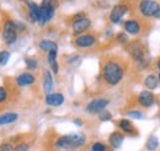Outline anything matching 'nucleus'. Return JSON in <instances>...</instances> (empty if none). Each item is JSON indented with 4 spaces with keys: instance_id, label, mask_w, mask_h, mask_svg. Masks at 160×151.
Instances as JSON below:
<instances>
[{
    "instance_id": "f257e3e1",
    "label": "nucleus",
    "mask_w": 160,
    "mask_h": 151,
    "mask_svg": "<svg viewBox=\"0 0 160 151\" xmlns=\"http://www.w3.org/2000/svg\"><path fill=\"white\" fill-rule=\"evenodd\" d=\"M124 74V70L122 68L118 61L116 60H108L105 65H103V69H102V76L105 79V81L108 84V85H117L122 80Z\"/></svg>"
},
{
    "instance_id": "f03ea898",
    "label": "nucleus",
    "mask_w": 160,
    "mask_h": 151,
    "mask_svg": "<svg viewBox=\"0 0 160 151\" xmlns=\"http://www.w3.org/2000/svg\"><path fill=\"white\" fill-rule=\"evenodd\" d=\"M85 140H86V138L84 134H68V135L60 136L57 140L56 145L60 149L74 150V149L82 146L85 144Z\"/></svg>"
},
{
    "instance_id": "7ed1b4c3",
    "label": "nucleus",
    "mask_w": 160,
    "mask_h": 151,
    "mask_svg": "<svg viewBox=\"0 0 160 151\" xmlns=\"http://www.w3.org/2000/svg\"><path fill=\"white\" fill-rule=\"evenodd\" d=\"M2 38L6 44H12L16 38H18V32H16V25L12 21H6L4 25V31H2Z\"/></svg>"
},
{
    "instance_id": "20e7f679",
    "label": "nucleus",
    "mask_w": 160,
    "mask_h": 151,
    "mask_svg": "<svg viewBox=\"0 0 160 151\" xmlns=\"http://www.w3.org/2000/svg\"><path fill=\"white\" fill-rule=\"evenodd\" d=\"M108 105V100L105 98H98V100H92L85 108V111L90 114L100 113L105 110V107Z\"/></svg>"
},
{
    "instance_id": "39448f33",
    "label": "nucleus",
    "mask_w": 160,
    "mask_h": 151,
    "mask_svg": "<svg viewBox=\"0 0 160 151\" xmlns=\"http://www.w3.org/2000/svg\"><path fill=\"white\" fill-rule=\"evenodd\" d=\"M159 9V5L154 0H142L139 5V10L144 16H153L154 12Z\"/></svg>"
},
{
    "instance_id": "423d86ee",
    "label": "nucleus",
    "mask_w": 160,
    "mask_h": 151,
    "mask_svg": "<svg viewBox=\"0 0 160 151\" xmlns=\"http://www.w3.org/2000/svg\"><path fill=\"white\" fill-rule=\"evenodd\" d=\"M53 15H54V7L51 4H48V5H41L40 20H38V22H40L41 25H44L46 22H48L49 20L53 17Z\"/></svg>"
},
{
    "instance_id": "0eeeda50",
    "label": "nucleus",
    "mask_w": 160,
    "mask_h": 151,
    "mask_svg": "<svg viewBox=\"0 0 160 151\" xmlns=\"http://www.w3.org/2000/svg\"><path fill=\"white\" fill-rule=\"evenodd\" d=\"M90 25H91L90 20L84 17V16H79L73 22V30H74L75 33H81V32L86 31L90 27Z\"/></svg>"
},
{
    "instance_id": "6e6552de",
    "label": "nucleus",
    "mask_w": 160,
    "mask_h": 151,
    "mask_svg": "<svg viewBox=\"0 0 160 151\" xmlns=\"http://www.w3.org/2000/svg\"><path fill=\"white\" fill-rule=\"evenodd\" d=\"M129 52L132 54V57L134 58V60H137L138 63L143 64L145 60V52L143 49V47L139 43H132V46L129 47Z\"/></svg>"
},
{
    "instance_id": "1a4fd4ad",
    "label": "nucleus",
    "mask_w": 160,
    "mask_h": 151,
    "mask_svg": "<svg viewBox=\"0 0 160 151\" xmlns=\"http://www.w3.org/2000/svg\"><path fill=\"white\" fill-rule=\"evenodd\" d=\"M95 42H96V39L92 35H82V36L77 38L75 44L80 48H89V47L94 46Z\"/></svg>"
},
{
    "instance_id": "9d476101",
    "label": "nucleus",
    "mask_w": 160,
    "mask_h": 151,
    "mask_svg": "<svg viewBox=\"0 0 160 151\" xmlns=\"http://www.w3.org/2000/svg\"><path fill=\"white\" fill-rule=\"evenodd\" d=\"M127 12V7L124 6V5H116L113 9H112V11H111V14H110V19L112 22H118L122 17H123V15Z\"/></svg>"
},
{
    "instance_id": "9b49d317",
    "label": "nucleus",
    "mask_w": 160,
    "mask_h": 151,
    "mask_svg": "<svg viewBox=\"0 0 160 151\" xmlns=\"http://www.w3.org/2000/svg\"><path fill=\"white\" fill-rule=\"evenodd\" d=\"M138 102L143 107H150L154 103V95L152 94L150 91H143V92L139 94Z\"/></svg>"
},
{
    "instance_id": "f8f14e48",
    "label": "nucleus",
    "mask_w": 160,
    "mask_h": 151,
    "mask_svg": "<svg viewBox=\"0 0 160 151\" xmlns=\"http://www.w3.org/2000/svg\"><path fill=\"white\" fill-rule=\"evenodd\" d=\"M123 140H124V136H123V134L120 132H113L110 135V138H108V143H110V145H111L113 149L121 148Z\"/></svg>"
},
{
    "instance_id": "ddd939ff",
    "label": "nucleus",
    "mask_w": 160,
    "mask_h": 151,
    "mask_svg": "<svg viewBox=\"0 0 160 151\" xmlns=\"http://www.w3.org/2000/svg\"><path fill=\"white\" fill-rule=\"evenodd\" d=\"M16 82L19 86H30L35 82V76L30 73H22L18 76Z\"/></svg>"
},
{
    "instance_id": "4468645a",
    "label": "nucleus",
    "mask_w": 160,
    "mask_h": 151,
    "mask_svg": "<svg viewBox=\"0 0 160 151\" xmlns=\"http://www.w3.org/2000/svg\"><path fill=\"white\" fill-rule=\"evenodd\" d=\"M46 102L49 106H60L64 102V97L62 94H49L46 97Z\"/></svg>"
},
{
    "instance_id": "2eb2a0df",
    "label": "nucleus",
    "mask_w": 160,
    "mask_h": 151,
    "mask_svg": "<svg viewBox=\"0 0 160 151\" xmlns=\"http://www.w3.org/2000/svg\"><path fill=\"white\" fill-rule=\"evenodd\" d=\"M124 28L131 35H137L140 30L139 23L136 20H128V21H126L124 22Z\"/></svg>"
},
{
    "instance_id": "dca6fc26",
    "label": "nucleus",
    "mask_w": 160,
    "mask_h": 151,
    "mask_svg": "<svg viewBox=\"0 0 160 151\" xmlns=\"http://www.w3.org/2000/svg\"><path fill=\"white\" fill-rule=\"evenodd\" d=\"M18 113L15 112H6V113L0 114V125H4V124H10L12 122H15L18 119Z\"/></svg>"
},
{
    "instance_id": "f3484780",
    "label": "nucleus",
    "mask_w": 160,
    "mask_h": 151,
    "mask_svg": "<svg viewBox=\"0 0 160 151\" xmlns=\"http://www.w3.org/2000/svg\"><path fill=\"white\" fill-rule=\"evenodd\" d=\"M40 48L42 49V51H44V52H52V51L58 52V46H57V43L53 42V41H49V39L41 41Z\"/></svg>"
},
{
    "instance_id": "a211bd4d",
    "label": "nucleus",
    "mask_w": 160,
    "mask_h": 151,
    "mask_svg": "<svg viewBox=\"0 0 160 151\" xmlns=\"http://www.w3.org/2000/svg\"><path fill=\"white\" fill-rule=\"evenodd\" d=\"M43 89H44V92L47 95H49L52 92V89H53V79H52V74H51L49 71H46V73H44Z\"/></svg>"
},
{
    "instance_id": "6ab92c4d",
    "label": "nucleus",
    "mask_w": 160,
    "mask_h": 151,
    "mask_svg": "<svg viewBox=\"0 0 160 151\" xmlns=\"http://www.w3.org/2000/svg\"><path fill=\"white\" fill-rule=\"evenodd\" d=\"M28 9H30V17L32 21H38L40 20V6L37 4L32 2L28 0Z\"/></svg>"
},
{
    "instance_id": "aec40b11",
    "label": "nucleus",
    "mask_w": 160,
    "mask_h": 151,
    "mask_svg": "<svg viewBox=\"0 0 160 151\" xmlns=\"http://www.w3.org/2000/svg\"><path fill=\"white\" fill-rule=\"evenodd\" d=\"M118 125L124 133H128V134H134L136 133V129L133 128L132 123L129 120H127V119H121L118 122Z\"/></svg>"
},
{
    "instance_id": "412c9836",
    "label": "nucleus",
    "mask_w": 160,
    "mask_h": 151,
    "mask_svg": "<svg viewBox=\"0 0 160 151\" xmlns=\"http://www.w3.org/2000/svg\"><path fill=\"white\" fill-rule=\"evenodd\" d=\"M48 63L53 70V73H58V64H57V52L56 51H52V52H48Z\"/></svg>"
},
{
    "instance_id": "4be33fe9",
    "label": "nucleus",
    "mask_w": 160,
    "mask_h": 151,
    "mask_svg": "<svg viewBox=\"0 0 160 151\" xmlns=\"http://www.w3.org/2000/svg\"><path fill=\"white\" fill-rule=\"evenodd\" d=\"M144 85H145L148 89H150V90L157 89V86H158V77L155 75H149L144 80Z\"/></svg>"
},
{
    "instance_id": "5701e85b",
    "label": "nucleus",
    "mask_w": 160,
    "mask_h": 151,
    "mask_svg": "<svg viewBox=\"0 0 160 151\" xmlns=\"http://www.w3.org/2000/svg\"><path fill=\"white\" fill-rule=\"evenodd\" d=\"M158 146H159L158 138L154 136V135H152V136L148 139V141H147V149H148L149 151H154Z\"/></svg>"
},
{
    "instance_id": "b1692460",
    "label": "nucleus",
    "mask_w": 160,
    "mask_h": 151,
    "mask_svg": "<svg viewBox=\"0 0 160 151\" xmlns=\"http://www.w3.org/2000/svg\"><path fill=\"white\" fill-rule=\"evenodd\" d=\"M10 59V53L8 51L0 52V65H6Z\"/></svg>"
},
{
    "instance_id": "393cba45",
    "label": "nucleus",
    "mask_w": 160,
    "mask_h": 151,
    "mask_svg": "<svg viewBox=\"0 0 160 151\" xmlns=\"http://www.w3.org/2000/svg\"><path fill=\"white\" fill-rule=\"evenodd\" d=\"M25 61H26V65H27L28 69H36V68H37V61H36V59H33V58H27Z\"/></svg>"
},
{
    "instance_id": "a878e982",
    "label": "nucleus",
    "mask_w": 160,
    "mask_h": 151,
    "mask_svg": "<svg viewBox=\"0 0 160 151\" xmlns=\"http://www.w3.org/2000/svg\"><path fill=\"white\" fill-rule=\"evenodd\" d=\"M28 149H30V145L27 143H20L14 148V151H28Z\"/></svg>"
},
{
    "instance_id": "bb28decb",
    "label": "nucleus",
    "mask_w": 160,
    "mask_h": 151,
    "mask_svg": "<svg viewBox=\"0 0 160 151\" xmlns=\"http://www.w3.org/2000/svg\"><path fill=\"white\" fill-rule=\"evenodd\" d=\"M91 151H106V146L102 143L98 141L91 146Z\"/></svg>"
},
{
    "instance_id": "cd10ccee",
    "label": "nucleus",
    "mask_w": 160,
    "mask_h": 151,
    "mask_svg": "<svg viewBox=\"0 0 160 151\" xmlns=\"http://www.w3.org/2000/svg\"><path fill=\"white\" fill-rule=\"evenodd\" d=\"M99 118H100V120H102V122H106V120H110V119L112 118V115H111L110 112L102 111V112L99 113Z\"/></svg>"
},
{
    "instance_id": "c85d7f7f",
    "label": "nucleus",
    "mask_w": 160,
    "mask_h": 151,
    "mask_svg": "<svg viewBox=\"0 0 160 151\" xmlns=\"http://www.w3.org/2000/svg\"><path fill=\"white\" fill-rule=\"evenodd\" d=\"M127 115H129V117H132V118H136V119H142V118L144 117L143 113L139 112V111H129V112L127 113Z\"/></svg>"
},
{
    "instance_id": "c756f323",
    "label": "nucleus",
    "mask_w": 160,
    "mask_h": 151,
    "mask_svg": "<svg viewBox=\"0 0 160 151\" xmlns=\"http://www.w3.org/2000/svg\"><path fill=\"white\" fill-rule=\"evenodd\" d=\"M0 151H14V146L9 143H4L0 145Z\"/></svg>"
},
{
    "instance_id": "7c9ffc66",
    "label": "nucleus",
    "mask_w": 160,
    "mask_h": 151,
    "mask_svg": "<svg viewBox=\"0 0 160 151\" xmlns=\"http://www.w3.org/2000/svg\"><path fill=\"white\" fill-rule=\"evenodd\" d=\"M6 97H8V92H6V90H5L4 87H1V86H0V103H1V102H4V101L6 100Z\"/></svg>"
},
{
    "instance_id": "2f4dec72",
    "label": "nucleus",
    "mask_w": 160,
    "mask_h": 151,
    "mask_svg": "<svg viewBox=\"0 0 160 151\" xmlns=\"http://www.w3.org/2000/svg\"><path fill=\"white\" fill-rule=\"evenodd\" d=\"M153 16H155V17L160 19V7L158 9V10H157V11H155V12H154V15H153Z\"/></svg>"
},
{
    "instance_id": "473e14b6",
    "label": "nucleus",
    "mask_w": 160,
    "mask_h": 151,
    "mask_svg": "<svg viewBox=\"0 0 160 151\" xmlns=\"http://www.w3.org/2000/svg\"><path fill=\"white\" fill-rule=\"evenodd\" d=\"M74 123H75V124H77V125H81V124H82V123H81V120H80V119H74Z\"/></svg>"
},
{
    "instance_id": "72a5a7b5",
    "label": "nucleus",
    "mask_w": 160,
    "mask_h": 151,
    "mask_svg": "<svg viewBox=\"0 0 160 151\" xmlns=\"http://www.w3.org/2000/svg\"><path fill=\"white\" fill-rule=\"evenodd\" d=\"M158 68H159V69H160V60H159V61H158Z\"/></svg>"
}]
</instances>
